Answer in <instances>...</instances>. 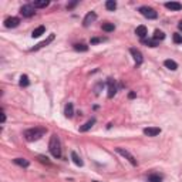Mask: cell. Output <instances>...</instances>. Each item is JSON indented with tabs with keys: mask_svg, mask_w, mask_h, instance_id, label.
<instances>
[{
	"mask_svg": "<svg viewBox=\"0 0 182 182\" xmlns=\"http://www.w3.org/2000/svg\"><path fill=\"white\" fill-rule=\"evenodd\" d=\"M47 132L46 128H43V127H34V128H30V130H26L24 131V138L28 141V142H31V141H37L40 140L44 134Z\"/></svg>",
	"mask_w": 182,
	"mask_h": 182,
	"instance_id": "obj_1",
	"label": "cell"
},
{
	"mask_svg": "<svg viewBox=\"0 0 182 182\" xmlns=\"http://www.w3.org/2000/svg\"><path fill=\"white\" fill-rule=\"evenodd\" d=\"M48 150L51 152V155L54 158H60L61 157V144H60V138L57 134H53L48 142Z\"/></svg>",
	"mask_w": 182,
	"mask_h": 182,
	"instance_id": "obj_2",
	"label": "cell"
},
{
	"mask_svg": "<svg viewBox=\"0 0 182 182\" xmlns=\"http://www.w3.org/2000/svg\"><path fill=\"white\" fill-rule=\"evenodd\" d=\"M140 13L144 16V17H147V19L150 20H154L158 17V13L155 12L152 7H148V6H142V7H140Z\"/></svg>",
	"mask_w": 182,
	"mask_h": 182,
	"instance_id": "obj_3",
	"label": "cell"
},
{
	"mask_svg": "<svg viewBox=\"0 0 182 182\" xmlns=\"http://www.w3.org/2000/svg\"><path fill=\"white\" fill-rule=\"evenodd\" d=\"M115 151H117L120 155H122L124 158H127L128 161L131 162V165H134V167H137V159H135V157L131 154V152H128L127 150H122V148H115Z\"/></svg>",
	"mask_w": 182,
	"mask_h": 182,
	"instance_id": "obj_4",
	"label": "cell"
},
{
	"mask_svg": "<svg viewBox=\"0 0 182 182\" xmlns=\"http://www.w3.org/2000/svg\"><path fill=\"white\" fill-rule=\"evenodd\" d=\"M20 13L23 14V17H31L34 16V6L33 5H24L22 6V9H20Z\"/></svg>",
	"mask_w": 182,
	"mask_h": 182,
	"instance_id": "obj_5",
	"label": "cell"
},
{
	"mask_svg": "<svg viewBox=\"0 0 182 182\" xmlns=\"http://www.w3.org/2000/svg\"><path fill=\"white\" fill-rule=\"evenodd\" d=\"M19 24H20L19 17H9V19L5 20V27L7 28H14V27H17Z\"/></svg>",
	"mask_w": 182,
	"mask_h": 182,
	"instance_id": "obj_6",
	"label": "cell"
},
{
	"mask_svg": "<svg viewBox=\"0 0 182 182\" xmlns=\"http://www.w3.org/2000/svg\"><path fill=\"white\" fill-rule=\"evenodd\" d=\"M144 134L147 137H157L158 134H161V128H158V127H148V128H144Z\"/></svg>",
	"mask_w": 182,
	"mask_h": 182,
	"instance_id": "obj_7",
	"label": "cell"
},
{
	"mask_svg": "<svg viewBox=\"0 0 182 182\" xmlns=\"http://www.w3.org/2000/svg\"><path fill=\"white\" fill-rule=\"evenodd\" d=\"M130 53L132 54V57H134V60H135L137 64H141L142 61H144V58H142V53L138 50V48H130Z\"/></svg>",
	"mask_w": 182,
	"mask_h": 182,
	"instance_id": "obj_8",
	"label": "cell"
},
{
	"mask_svg": "<svg viewBox=\"0 0 182 182\" xmlns=\"http://www.w3.org/2000/svg\"><path fill=\"white\" fill-rule=\"evenodd\" d=\"M117 94V84L114 80H108V98H112Z\"/></svg>",
	"mask_w": 182,
	"mask_h": 182,
	"instance_id": "obj_9",
	"label": "cell"
},
{
	"mask_svg": "<svg viewBox=\"0 0 182 182\" xmlns=\"http://www.w3.org/2000/svg\"><path fill=\"white\" fill-rule=\"evenodd\" d=\"M95 19H97V14L94 13V12H90V13H87V16L84 17V20H83V26H84V27H88L90 24L93 23Z\"/></svg>",
	"mask_w": 182,
	"mask_h": 182,
	"instance_id": "obj_10",
	"label": "cell"
},
{
	"mask_svg": "<svg viewBox=\"0 0 182 182\" xmlns=\"http://www.w3.org/2000/svg\"><path fill=\"white\" fill-rule=\"evenodd\" d=\"M53 40H54V34H50L47 40H44V41H41V43H38V44H37L36 47H33V48H31V51H36V50H38V48H41V47L48 46V44H50V43H51Z\"/></svg>",
	"mask_w": 182,
	"mask_h": 182,
	"instance_id": "obj_11",
	"label": "cell"
},
{
	"mask_svg": "<svg viewBox=\"0 0 182 182\" xmlns=\"http://www.w3.org/2000/svg\"><path fill=\"white\" fill-rule=\"evenodd\" d=\"M147 33H148V30H147V27H145V26H138V27L135 28V34L141 38V40H144V38H145Z\"/></svg>",
	"mask_w": 182,
	"mask_h": 182,
	"instance_id": "obj_12",
	"label": "cell"
},
{
	"mask_svg": "<svg viewBox=\"0 0 182 182\" xmlns=\"http://www.w3.org/2000/svg\"><path fill=\"white\" fill-rule=\"evenodd\" d=\"M64 115L67 118H71L73 115H74V105H73V103H68L67 105H65L64 108Z\"/></svg>",
	"mask_w": 182,
	"mask_h": 182,
	"instance_id": "obj_13",
	"label": "cell"
},
{
	"mask_svg": "<svg viewBox=\"0 0 182 182\" xmlns=\"http://www.w3.org/2000/svg\"><path fill=\"white\" fill-rule=\"evenodd\" d=\"M165 7L169 10H175V12H178V10L182 9V5L181 3H178V2H168V3H165Z\"/></svg>",
	"mask_w": 182,
	"mask_h": 182,
	"instance_id": "obj_14",
	"label": "cell"
},
{
	"mask_svg": "<svg viewBox=\"0 0 182 182\" xmlns=\"http://www.w3.org/2000/svg\"><path fill=\"white\" fill-rule=\"evenodd\" d=\"M94 124H95V120H94V118L88 120V121L85 122L84 125H81V127H80V132H87V131H88L90 128H91V127L94 125Z\"/></svg>",
	"mask_w": 182,
	"mask_h": 182,
	"instance_id": "obj_15",
	"label": "cell"
},
{
	"mask_svg": "<svg viewBox=\"0 0 182 182\" xmlns=\"http://www.w3.org/2000/svg\"><path fill=\"white\" fill-rule=\"evenodd\" d=\"M46 31V27H44V26H38L37 28H34V30H33V33H31V37L33 38H37V37H40V36H41L43 33Z\"/></svg>",
	"mask_w": 182,
	"mask_h": 182,
	"instance_id": "obj_16",
	"label": "cell"
},
{
	"mask_svg": "<svg viewBox=\"0 0 182 182\" xmlns=\"http://www.w3.org/2000/svg\"><path fill=\"white\" fill-rule=\"evenodd\" d=\"M71 159H73V162H74L77 167H83V165H84V162L81 161V158L77 155V152H75V151H71Z\"/></svg>",
	"mask_w": 182,
	"mask_h": 182,
	"instance_id": "obj_17",
	"label": "cell"
},
{
	"mask_svg": "<svg viewBox=\"0 0 182 182\" xmlns=\"http://www.w3.org/2000/svg\"><path fill=\"white\" fill-rule=\"evenodd\" d=\"M162 179H164V177L159 175V174H151V175H148V178H147L148 182H162Z\"/></svg>",
	"mask_w": 182,
	"mask_h": 182,
	"instance_id": "obj_18",
	"label": "cell"
},
{
	"mask_svg": "<svg viewBox=\"0 0 182 182\" xmlns=\"http://www.w3.org/2000/svg\"><path fill=\"white\" fill-rule=\"evenodd\" d=\"M164 65H165L167 68H169V70H172V71H175L178 68V64L174 60H165L164 61Z\"/></svg>",
	"mask_w": 182,
	"mask_h": 182,
	"instance_id": "obj_19",
	"label": "cell"
},
{
	"mask_svg": "<svg viewBox=\"0 0 182 182\" xmlns=\"http://www.w3.org/2000/svg\"><path fill=\"white\" fill-rule=\"evenodd\" d=\"M13 162L16 164V165H20V167H24V168H27L28 165H30V162H28L27 159H24V158H16V159H13Z\"/></svg>",
	"mask_w": 182,
	"mask_h": 182,
	"instance_id": "obj_20",
	"label": "cell"
},
{
	"mask_svg": "<svg viewBox=\"0 0 182 182\" xmlns=\"http://www.w3.org/2000/svg\"><path fill=\"white\" fill-rule=\"evenodd\" d=\"M50 5V2H47V0H43V2H34L33 6H34V9L37 7V9H43V7H47V6Z\"/></svg>",
	"mask_w": 182,
	"mask_h": 182,
	"instance_id": "obj_21",
	"label": "cell"
},
{
	"mask_svg": "<svg viewBox=\"0 0 182 182\" xmlns=\"http://www.w3.org/2000/svg\"><path fill=\"white\" fill-rule=\"evenodd\" d=\"M165 38V33L161 31V30H155L154 31V40L158 41V40H164Z\"/></svg>",
	"mask_w": 182,
	"mask_h": 182,
	"instance_id": "obj_22",
	"label": "cell"
},
{
	"mask_svg": "<svg viewBox=\"0 0 182 182\" xmlns=\"http://www.w3.org/2000/svg\"><path fill=\"white\" fill-rule=\"evenodd\" d=\"M105 7H107V10L114 12V10L117 9V3H115L114 0H107V2H105Z\"/></svg>",
	"mask_w": 182,
	"mask_h": 182,
	"instance_id": "obj_23",
	"label": "cell"
},
{
	"mask_svg": "<svg viewBox=\"0 0 182 182\" xmlns=\"http://www.w3.org/2000/svg\"><path fill=\"white\" fill-rule=\"evenodd\" d=\"M101 28H103L104 31H107V33H110V31H114V28H115V26L112 23H103V26H101Z\"/></svg>",
	"mask_w": 182,
	"mask_h": 182,
	"instance_id": "obj_24",
	"label": "cell"
},
{
	"mask_svg": "<svg viewBox=\"0 0 182 182\" xmlns=\"http://www.w3.org/2000/svg\"><path fill=\"white\" fill-rule=\"evenodd\" d=\"M19 84L22 85V87H27V85L30 84V80H28V77H27V75H22V77H20Z\"/></svg>",
	"mask_w": 182,
	"mask_h": 182,
	"instance_id": "obj_25",
	"label": "cell"
},
{
	"mask_svg": "<svg viewBox=\"0 0 182 182\" xmlns=\"http://www.w3.org/2000/svg\"><path fill=\"white\" fill-rule=\"evenodd\" d=\"M142 43H144V44H147V46H150V47H157V46H158V41H155L154 38H148V40H147V38H144V40H142Z\"/></svg>",
	"mask_w": 182,
	"mask_h": 182,
	"instance_id": "obj_26",
	"label": "cell"
},
{
	"mask_svg": "<svg viewBox=\"0 0 182 182\" xmlns=\"http://www.w3.org/2000/svg\"><path fill=\"white\" fill-rule=\"evenodd\" d=\"M74 48L78 50V51H87V50H88V46H85L83 43H77V44H74Z\"/></svg>",
	"mask_w": 182,
	"mask_h": 182,
	"instance_id": "obj_27",
	"label": "cell"
},
{
	"mask_svg": "<svg viewBox=\"0 0 182 182\" xmlns=\"http://www.w3.org/2000/svg\"><path fill=\"white\" fill-rule=\"evenodd\" d=\"M172 40L175 44H181L182 43V34H179V33H175L172 36Z\"/></svg>",
	"mask_w": 182,
	"mask_h": 182,
	"instance_id": "obj_28",
	"label": "cell"
},
{
	"mask_svg": "<svg viewBox=\"0 0 182 182\" xmlns=\"http://www.w3.org/2000/svg\"><path fill=\"white\" fill-rule=\"evenodd\" d=\"M104 38H91V44H97V43H101Z\"/></svg>",
	"mask_w": 182,
	"mask_h": 182,
	"instance_id": "obj_29",
	"label": "cell"
},
{
	"mask_svg": "<svg viewBox=\"0 0 182 182\" xmlns=\"http://www.w3.org/2000/svg\"><path fill=\"white\" fill-rule=\"evenodd\" d=\"M6 121V114H5V110H2V124H5Z\"/></svg>",
	"mask_w": 182,
	"mask_h": 182,
	"instance_id": "obj_30",
	"label": "cell"
},
{
	"mask_svg": "<svg viewBox=\"0 0 182 182\" xmlns=\"http://www.w3.org/2000/svg\"><path fill=\"white\" fill-rule=\"evenodd\" d=\"M38 159H40V161H41V162L50 164V162H48V159H47V158H44V157H43V155H40V157H38Z\"/></svg>",
	"mask_w": 182,
	"mask_h": 182,
	"instance_id": "obj_31",
	"label": "cell"
},
{
	"mask_svg": "<svg viewBox=\"0 0 182 182\" xmlns=\"http://www.w3.org/2000/svg\"><path fill=\"white\" fill-rule=\"evenodd\" d=\"M75 5H77V2H74V3H70V5H67V9H73Z\"/></svg>",
	"mask_w": 182,
	"mask_h": 182,
	"instance_id": "obj_32",
	"label": "cell"
},
{
	"mask_svg": "<svg viewBox=\"0 0 182 182\" xmlns=\"http://www.w3.org/2000/svg\"><path fill=\"white\" fill-rule=\"evenodd\" d=\"M128 98H135V93H134V91H131V93L128 94Z\"/></svg>",
	"mask_w": 182,
	"mask_h": 182,
	"instance_id": "obj_33",
	"label": "cell"
},
{
	"mask_svg": "<svg viewBox=\"0 0 182 182\" xmlns=\"http://www.w3.org/2000/svg\"><path fill=\"white\" fill-rule=\"evenodd\" d=\"M178 28H179V30H181V31H182V20H181V22H179V24H178Z\"/></svg>",
	"mask_w": 182,
	"mask_h": 182,
	"instance_id": "obj_34",
	"label": "cell"
},
{
	"mask_svg": "<svg viewBox=\"0 0 182 182\" xmlns=\"http://www.w3.org/2000/svg\"><path fill=\"white\" fill-rule=\"evenodd\" d=\"M93 182H98V181H93Z\"/></svg>",
	"mask_w": 182,
	"mask_h": 182,
	"instance_id": "obj_35",
	"label": "cell"
}]
</instances>
